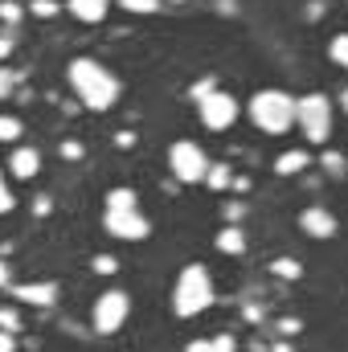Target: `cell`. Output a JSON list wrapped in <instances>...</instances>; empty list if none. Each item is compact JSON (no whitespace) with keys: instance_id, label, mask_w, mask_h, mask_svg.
Segmentation results:
<instances>
[{"instance_id":"6da1fadb","label":"cell","mask_w":348,"mask_h":352,"mask_svg":"<svg viewBox=\"0 0 348 352\" xmlns=\"http://www.w3.org/2000/svg\"><path fill=\"white\" fill-rule=\"evenodd\" d=\"M66 74H70V87L78 94V102L90 111H107L119 98V78L107 66H98L94 58H74Z\"/></svg>"},{"instance_id":"7a4b0ae2","label":"cell","mask_w":348,"mask_h":352,"mask_svg":"<svg viewBox=\"0 0 348 352\" xmlns=\"http://www.w3.org/2000/svg\"><path fill=\"white\" fill-rule=\"evenodd\" d=\"M295 102L299 98H291L287 90H259L250 98V119H254V127L266 131V135H283L295 123Z\"/></svg>"},{"instance_id":"3957f363","label":"cell","mask_w":348,"mask_h":352,"mask_svg":"<svg viewBox=\"0 0 348 352\" xmlns=\"http://www.w3.org/2000/svg\"><path fill=\"white\" fill-rule=\"evenodd\" d=\"M213 303V283H209V270L205 266H184L180 278H176V291H173V307L176 316H201L205 307Z\"/></svg>"},{"instance_id":"277c9868","label":"cell","mask_w":348,"mask_h":352,"mask_svg":"<svg viewBox=\"0 0 348 352\" xmlns=\"http://www.w3.org/2000/svg\"><path fill=\"white\" fill-rule=\"evenodd\" d=\"M295 123L303 127L307 144H324L332 135V102L324 94H303L295 102Z\"/></svg>"},{"instance_id":"5b68a950","label":"cell","mask_w":348,"mask_h":352,"mask_svg":"<svg viewBox=\"0 0 348 352\" xmlns=\"http://www.w3.org/2000/svg\"><path fill=\"white\" fill-rule=\"evenodd\" d=\"M168 164H173V176L184 180V184H197V180L209 176V160H205V152L193 140H176L173 152H168Z\"/></svg>"},{"instance_id":"8992f818","label":"cell","mask_w":348,"mask_h":352,"mask_svg":"<svg viewBox=\"0 0 348 352\" xmlns=\"http://www.w3.org/2000/svg\"><path fill=\"white\" fill-rule=\"evenodd\" d=\"M197 111H201V123H205L209 131H226V127H234V123H238V98H234V94H226V90L205 94V98L197 102Z\"/></svg>"},{"instance_id":"52a82bcc","label":"cell","mask_w":348,"mask_h":352,"mask_svg":"<svg viewBox=\"0 0 348 352\" xmlns=\"http://www.w3.org/2000/svg\"><path fill=\"white\" fill-rule=\"evenodd\" d=\"M127 311H131V299H127L123 291H107V295H98V303H94V328H98V332H115V328H123Z\"/></svg>"},{"instance_id":"ba28073f","label":"cell","mask_w":348,"mask_h":352,"mask_svg":"<svg viewBox=\"0 0 348 352\" xmlns=\"http://www.w3.org/2000/svg\"><path fill=\"white\" fill-rule=\"evenodd\" d=\"M107 230L123 242H140V238H148L152 226L140 209H107Z\"/></svg>"},{"instance_id":"9c48e42d","label":"cell","mask_w":348,"mask_h":352,"mask_svg":"<svg viewBox=\"0 0 348 352\" xmlns=\"http://www.w3.org/2000/svg\"><path fill=\"white\" fill-rule=\"evenodd\" d=\"M299 226H303V230H307L312 238H320V242H328V238L336 234V217H332L328 209H320V205H316V209H303Z\"/></svg>"},{"instance_id":"30bf717a","label":"cell","mask_w":348,"mask_h":352,"mask_svg":"<svg viewBox=\"0 0 348 352\" xmlns=\"http://www.w3.org/2000/svg\"><path fill=\"white\" fill-rule=\"evenodd\" d=\"M17 299L21 303H33V307H50L58 299V283H21L17 287Z\"/></svg>"},{"instance_id":"8fae6325","label":"cell","mask_w":348,"mask_h":352,"mask_svg":"<svg viewBox=\"0 0 348 352\" xmlns=\"http://www.w3.org/2000/svg\"><path fill=\"white\" fill-rule=\"evenodd\" d=\"M8 168H12V176L29 180V176H37V168H41V156H37L33 148H17L12 160H8Z\"/></svg>"},{"instance_id":"7c38bea8","label":"cell","mask_w":348,"mask_h":352,"mask_svg":"<svg viewBox=\"0 0 348 352\" xmlns=\"http://www.w3.org/2000/svg\"><path fill=\"white\" fill-rule=\"evenodd\" d=\"M107 4H111V0H70V12H74L78 21H90V25H98V21L107 16Z\"/></svg>"},{"instance_id":"4fadbf2b","label":"cell","mask_w":348,"mask_h":352,"mask_svg":"<svg viewBox=\"0 0 348 352\" xmlns=\"http://www.w3.org/2000/svg\"><path fill=\"white\" fill-rule=\"evenodd\" d=\"M217 250H221V254H242V250H246V234H242L238 226H226V230L217 234Z\"/></svg>"},{"instance_id":"5bb4252c","label":"cell","mask_w":348,"mask_h":352,"mask_svg":"<svg viewBox=\"0 0 348 352\" xmlns=\"http://www.w3.org/2000/svg\"><path fill=\"white\" fill-rule=\"evenodd\" d=\"M274 168L283 176H295V173H303L307 168V152H283L279 160H274Z\"/></svg>"},{"instance_id":"9a60e30c","label":"cell","mask_w":348,"mask_h":352,"mask_svg":"<svg viewBox=\"0 0 348 352\" xmlns=\"http://www.w3.org/2000/svg\"><path fill=\"white\" fill-rule=\"evenodd\" d=\"M205 184H209V188H217V192H221V188H230V184H234V173H230V164H209V176H205Z\"/></svg>"},{"instance_id":"2e32d148","label":"cell","mask_w":348,"mask_h":352,"mask_svg":"<svg viewBox=\"0 0 348 352\" xmlns=\"http://www.w3.org/2000/svg\"><path fill=\"white\" fill-rule=\"evenodd\" d=\"M107 209H135V192L131 188H111L107 192Z\"/></svg>"},{"instance_id":"e0dca14e","label":"cell","mask_w":348,"mask_h":352,"mask_svg":"<svg viewBox=\"0 0 348 352\" xmlns=\"http://www.w3.org/2000/svg\"><path fill=\"white\" fill-rule=\"evenodd\" d=\"M328 54H332V62H336V66H348V33H336V37H332Z\"/></svg>"},{"instance_id":"ac0fdd59","label":"cell","mask_w":348,"mask_h":352,"mask_svg":"<svg viewBox=\"0 0 348 352\" xmlns=\"http://www.w3.org/2000/svg\"><path fill=\"white\" fill-rule=\"evenodd\" d=\"M320 164H324V173L328 176H345V156H340V152H324V156H320Z\"/></svg>"},{"instance_id":"d6986e66","label":"cell","mask_w":348,"mask_h":352,"mask_svg":"<svg viewBox=\"0 0 348 352\" xmlns=\"http://www.w3.org/2000/svg\"><path fill=\"white\" fill-rule=\"evenodd\" d=\"M119 4H123V12H140V16H148V12L160 8V0H119Z\"/></svg>"},{"instance_id":"ffe728a7","label":"cell","mask_w":348,"mask_h":352,"mask_svg":"<svg viewBox=\"0 0 348 352\" xmlns=\"http://www.w3.org/2000/svg\"><path fill=\"white\" fill-rule=\"evenodd\" d=\"M270 270H274L279 278H299V263H295V258H274Z\"/></svg>"},{"instance_id":"44dd1931","label":"cell","mask_w":348,"mask_h":352,"mask_svg":"<svg viewBox=\"0 0 348 352\" xmlns=\"http://www.w3.org/2000/svg\"><path fill=\"white\" fill-rule=\"evenodd\" d=\"M21 135V123L12 119V115H0V144H8V140H17Z\"/></svg>"},{"instance_id":"7402d4cb","label":"cell","mask_w":348,"mask_h":352,"mask_svg":"<svg viewBox=\"0 0 348 352\" xmlns=\"http://www.w3.org/2000/svg\"><path fill=\"white\" fill-rule=\"evenodd\" d=\"M0 328H4V332H17V328H21V316H17L12 307H0Z\"/></svg>"},{"instance_id":"603a6c76","label":"cell","mask_w":348,"mask_h":352,"mask_svg":"<svg viewBox=\"0 0 348 352\" xmlns=\"http://www.w3.org/2000/svg\"><path fill=\"white\" fill-rule=\"evenodd\" d=\"M0 21H8V25H17V21H21V8H17L12 0H4V4H0Z\"/></svg>"},{"instance_id":"cb8c5ba5","label":"cell","mask_w":348,"mask_h":352,"mask_svg":"<svg viewBox=\"0 0 348 352\" xmlns=\"http://www.w3.org/2000/svg\"><path fill=\"white\" fill-rule=\"evenodd\" d=\"M94 270H98V274H115V270H119V263H115L111 254H98V258H94Z\"/></svg>"},{"instance_id":"d4e9b609","label":"cell","mask_w":348,"mask_h":352,"mask_svg":"<svg viewBox=\"0 0 348 352\" xmlns=\"http://www.w3.org/2000/svg\"><path fill=\"white\" fill-rule=\"evenodd\" d=\"M242 217H246V205H238V201H234V205H226V221H230V226H238Z\"/></svg>"},{"instance_id":"484cf974","label":"cell","mask_w":348,"mask_h":352,"mask_svg":"<svg viewBox=\"0 0 348 352\" xmlns=\"http://www.w3.org/2000/svg\"><path fill=\"white\" fill-rule=\"evenodd\" d=\"M299 328H303V324H299L295 316H283V320H279V332H283V336H295Z\"/></svg>"},{"instance_id":"4316f807","label":"cell","mask_w":348,"mask_h":352,"mask_svg":"<svg viewBox=\"0 0 348 352\" xmlns=\"http://www.w3.org/2000/svg\"><path fill=\"white\" fill-rule=\"evenodd\" d=\"M12 87H17V74H12V70H0V98L12 94Z\"/></svg>"},{"instance_id":"83f0119b","label":"cell","mask_w":348,"mask_h":352,"mask_svg":"<svg viewBox=\"0 0 348 352\" xmlns=\"http://www.w3.org/2000/svg\"><path fill=\"white\" fill-rule=\"evenodd\" d=\"M234 349H238L234 336H213V352H234Z\"/></svg>"},{"instance_id":"f1b7e54d","label":"cell","mask_w":348,"mask_h":352,"mask_svg":"<svg viewBox=\"0 0 348 352\" xmlns=\"http://www.w3.org/2000/svg\"><path fill=\"white\" fill-rule=\"evenodd\" d=\"M33 12H37V16H54L58 4H54V0H33Z\"/></svg>"},{"instance_id":"f546056e","label":"cell","mask_w":348,"mask_h":352,"mask_svg":"<svg viewBox=\"0 0 348 352\" xmlns=\"http://www.w3.org/2000/svg\"><path fill=\"white\" fill-rule=\"evenodd\" d=\"M62 156H66V160H78V156H83V144H78V140H66V144H62Z\"/></svg>"},{"instance_id":"4dcf8cb0","label":"cell","mask_w":348,"mask_h":352,"mask_svg":"<svg viewBox=\"0 0 348 352\" xmlns=\"http://www.w3.org/2000/svg\"><path fill=\"white\" fill-rule=\"evenodd\" d=\"M213 78H201V82H197V87H193V98H197V102H201V98H205V94H213Z\"/></svg>"},{"instance_id":"1f68e13d","label":"cell","mask_w":348,"mask_h":352,"mask_svg":"<svg viewBox=\"0 0 348 352\" xmlns=\"http://www.w3.org/2000/svg\"><path fill=\"white\" fill-rule=\"evenodd\" d=\"M8 209H12V192H8V184L0 176V213H8Z\"/></svg>"},{"instance_id":"d6a6232c","label":"cell","mask_w":348,"mask_h":352,"mask_svg":"<svg viewBox=\"0 0 348 352\" xmlns=\"http://www.w3.org/2000/svg\"><path fill=\"white\" fill-rule=\"evenodd\" d=\"M242 320H246V324H262V307H254V303L242 307Z\"/></svg>"},{"instance_id":"836d02e7","label":"cell","mask_w":348,"mask_h":352,"mask_svg":"<svg viewBox=\"0 0 348 352\" xmlns=\"http://www.w3.org/2000/svg\"><path fill=\"white\" fill-rule=\"evenodd\" d=\"M0 352H17V336L4 332V328H0Z\"/></svg>"},{"instance_id":"e575fe53","label":"cell","mask_w":348,"mask_h":352,"mask_svg":"<svg viewBox=\"0 0 348 352\" xmlns=\"http://www.w3.org/2000/svg\"><path fill=\"white\" fill-rule=\"evenodd\" d=\"M184 352H213V340H188Z\"/></svg>"},{"instance_id":"d590c367","label":"cell","mask_w":348,"mask_h":352,"mask_svg":"<svg viewBox=\"0 0 348 352\" xmlns=\"http://www.w3.org/2000/svg\"><path fill=\"white\" fill-rule=\"evenodd\" d=\"M324 12H328V8H324V0H316V4H307V16H312V21H320Z\"/></svg>"},{"instance_id":"8d00e7d4","label":"cell","mask_w":348,"mask_h":352,"mask_svg":"<svg viewBox=\"0 0 348 352\" xmlns=\"http://www.w3.org/2000/svg\"><path fill=\"white\" fill-rule=\"evenodd\" d=\"M33 213L45 217V213H50V197H37V201H33Z\"/></svg>"},{"instance_id":"74e56055","label":"cell","mask_w":348,"mask_h":352,"mask_svg":"<svg viewBox=\"0 0 348 352\" xmlns=\"http://www.w3.org/2000/svg\"><path fill=\"white\" fill-rule=\"evenodd\" d=\"M115 144H119V148H131V144H135V135H131V131H119V135H115Z\"/></svg>"},{"instance_id":"f35d334b","label":"cell","mask_w":348,"mask_h":352,"mask_svg":"<svg viewBox=\"0 0 348 352\" xmlns=\"http://www.w3.org/2000/svg\"><path fill=\"white\" fill-rule=\"evenodd\" d=\"M8 54H12V41H8V37H0V58H8Z\"/></svg>"},{"instance_id":"ab89813d","label":"cell","mask_w":348,"mask_h":352,"mask_svg":"<svg viewBox=\"0 0 348 352\" xmlns=\"http://www.w3.org/2000/svg\"><path fill=\"white\" fill-rule=\"evenodd\" d=\"M270 352H295V349H291V340H279V344H274Z\"/></svg>"},{"instance_id":"60d3db41","label":"cell","mask_w":348,"mask_h":352,"mask_svg":"<svg viewBox=\"0 0 348 352\" xmlns=\"http://www.w3.org/2000/svg\"><path fill=\"white\" fill-rule=\"evenodd\" d=\"M0 287H8V266L0 263Z\"/></svg>"},{"instance_id":"b9f144b4","label":"cell","mask_w":348,"mask_h":352,"mask_svg":"<svg viewBox=\"0 0 348 352\" xmlns=\"http://www.w3.org/2000/svg\"><path fill=\"white\" fill-rule=\"evenodd\" d=\"M340 107H345V111H348V87H345V94H340Z\"/></svg>"},{"instance_id":"7bdbcfd3","label":"cell","mask_w":348,"mask_h":352,"mask_svg":"<svg viewBox=\"0 0 348 352\" xmlns=\"http://www.w3.org/2000/svg\"><path fill=\"white\" fill-rule=\"evenodd\" d=\"M173 4H180V0H173Z\"/></svg>"}]
</instances>
